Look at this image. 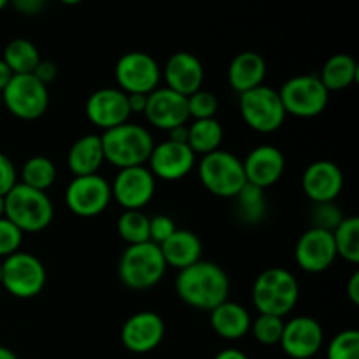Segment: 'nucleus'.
I'll list each match as a JSON object with an SVG mask.
<instances>
[{"instance_id":"obj_34","label":"nucleus","mask_w":359,"mask_h":359,"mask_svg":"<svg viewBox=\"0 0 359 359\" xmlns=\"http://www.w3.org/2000/svg\"><path fill=\"white\" fill-rule=\"evenodd\" d=\"M284 330V319L276 318V316L269 314H259L258 318L252 319L251 330L252 337L256 339V342H259L262 346H276L280 342V337H283Z\"/></svg>"},{"instance_id":"obj_20","label":"nucleus","mask_w":359,"mask_h":359,"mask_svg":"<svg viewBox=\"0 0 359 359\" xmlns=\"http://www.w3.org/2000/svg\"><path fill=\"white\" fill-rule=\"evenodd\" d=\"M302 188L312 203L335 202L344 189V174L333 161L318 160L305 168Z\"/></svg>"},{"instance_id":"obj_17","label":"nucleus","mask_w":359,"mask_h":359,"mask_svg":"<svg viewBox=\"0 0 359 359\" xmlns=\"http://www.w3.org/2000/svg\"><path fill=\"white\" fill-rule=\"evenodd\" d=\"M165 339V321L160 314L140 311L130 316L121 326V342L130 353L147 354Z\"/></svg>"},{"instance_id":"obj_12","label":"nucleus","mask_w":359,"mask_h":359,"mask_svg":"<svg viewBox=\"0 0 359 359\" xmlns=\"http://www.w3.org/2000/svg\"><path fill=\"white\" fill-rule=\"evenodd\" d=\"M112 202L111 182L100 174L74 177L65 189V203L77 217H97Z\"/></svg>"},{"instance_id":"obj_4","label":"nucleus","mask_w":359,"mask_h":359,"mask_svg":"<svg viewBox=\"0 0 359 359\" xmlns=\"http://www.w3.org/2000/svg\"><path fill=\"white\" fill-rule=\"evenodd\" d=\"M4 217L16 224L23 233H39L53 223L55 205L46 191L18 182L6 195Z\"/></svg>"},{"instance_id":"obj_29","label":"nucleus","mask_w":359,"mask_h":359,"mask_svg":"<svg viewBox=\"0 0 359 359\" xmlns=\"http://www.w3.org/2000/svg\"><path fill=\"white\" fill-rule=\"evenodd\" d=\"M2 60L14 76H20V74H34L42 58L34 42L28 39H13L4 49Z\"/></svg>"},{"instance_id":"obj_42","label":"nucleus","mask_w":359,"mask_h":359,"mask_svg":"<svg viewBox=\"0 0 359 359\" xmlns=\"http://www.w3.org/2000/svg\"><path fill=\"white\" fill-rule=\"evenodd\" d=\"M11 6L25 16H34L39 14L46 6V0H9Z\"/></svg>"},{"instance_id":"obj_5","label":"nucleus","mask_w":359,"mask_h":359,"mask_svg":"<svg viewBox=\"0 0 359 359\" xmlns=\"http://www.w3.org/2000/svg\"><path fill=\"white\" fill-rule=\"evenodd\" d=\"M167 269L160 245L153 242H142V244L128 245L123 251L119 258L118 276L128 290L146 291L163 279Z\"/></svg>"},{"instance_id":"obj_2","label":"nucleus","mask_w":359,"mask_h":359,"mask_svg":"<svg viewBox=\"0 0 359 359\" xmlns=\"http://www.w3.org/2000/svg\"><path fill=\"white\" fill-rule=\"evenodd\" d=\"M104 158L116 168H128L147 165L154 147V139L149 130L135 123H123L100 135Z\"/></svg>"},{"instance_id":"obj_51","label":"nucleus","mask_w":359,"mask_h":359,"mask_svg":"<svg viewBox=\"0 0 359 359\" xmlns=\"http://www.w3.org/2000/svg\"><path fill=\"white\" fill-rule=\"evenodd\" d=\"M6 6H9V0H0V11L6 9Z\"/></svg>"},{"instance_id":"obj_46","label":"nucleus","mask_w":359,"mask_h":359,"mask_svg":"<svg viewBox=\"0 0 359 359\" xmlns=\"http://www.w3.org/2000/svg\"><path fill=\"white\" fill-rule=\"evenodd\" d=\"M13 76H14V74L11 72V69L6 65V62L0 58V93H2L4 88L9 84V81L13 79Z\"/></svg>"},{"instance_id":"obj_15","label":"nucleus","mask_w":359,"mask_h":359,"mask_svg":"<svg viewBox=\"0 0 359 359\" xmlns=\"http://www.w3.org/2000/svg\"><path fill=\"white\" fill-rule=\"evenodd\" d=\"M337 249L332 231L309 228L300 235L294 245V262L304 272L321 273L332 269L337 262Z\"/></svg>"},{"instance_id":"obj_26","label":"nucleus","mask_w":359,"mask_h":359,"mask_svg":"<svg viewBox=\"0 0 359 359\" xmlns=\"http://www.w3.org/2000/svg\"><path fill=\"white\" fill-rule=\"evenodd\" d=\"M160 251L167 266L175 270H184L202 259V242L193 231L177 228L160 245Z\"/></svg>"},{"instance_id":"obj_49","label":"nucleus","mask_w":359,"mask_h":359,"mask_svg":"<svg viewBox=\"0 0 359 359\" xmlns=\"http://www.w3.org/2000/svg\"><path fill=\"white\" fill-rule=\"evenodd\" d=\"M6 214V196L0 195V217H4Z\"/></svg>"},{"instance_id":"obj_9","label":"nucleus","mask_w":359,"mask_h":359,"mask_svg":"<svg viewBox=\"0 0 359 359\" xmlns=\"http://www.w3.org/2000/svg\"><path fill=\"white\" fill-rule=\"evenodd\" d=\"M279 97L286 114L309 119L323 114L328 107L330 91L314 74H302L287 79L280 86Z\"/></svg>"},{"instance_id":"obj_33","label":"nucleus","mask_w":359,"mask_h":359,"mask_svg":"<svg viewBox=\"0 0 359 359\" xmlns=\"http://www.w3.org/2000/svg\"><path fill=\"white\" fill-rule=\"evenodd\" d=\"M116 228L119 237L128 245L149 242V217L142 210H123Z\"/></svg>"},{"instance_id":"obj_41","label":"nucleus","mask_w":359,"mask_h":359,"mask_svg":"<svg viewBox=\"0 0 359 359\" xmlns=\"http://www.w3.org/2000/svg\"><path fill=\"white\" fill-rule=\"evenodd\" d=\"M34 76L37 77L42 84L49 86V84L56 79V76H58V69H56L55 63L49 62V60H41L37 69L34 70Z\"/></svg>"},{"instance_id":"obj_44","label":"nucleus","mask_w":359,"mask_h":359,"mask_svg":"<svg viewBox=\"0 0 359 359\" xmlns=\"http://www.w3.org/2000/svg\"><path fill=\"white\" fill-rule=\"evenodd\" d=\"M347 297L351 304L359 305V272H354L347 283Z\"/></svg>"},{"instance_id":"obj_1","label":"nucleus","mask_w":359,"mask_h":359,"mask_svg":"<svg viewBox=\"0 0 359 359\" xmlns=\"http://www.w3.org/2000/svg\"><path fill=\"white\" fill-rule=\"evenodd\" d=\"M175 293L188 307L210 312L228 300L230 277L217 263L200 259L195 265L179 270Z\"/></svg>"},{"instance_id":"obj_7","label":"nucleus","mask_w":359,"mask_h":359,"mask_svg":"<svg viewBox=\"0 0 359 359\" xmlns=\"http://www.w3.org/2000/svg\"><path fill=\"white\" fill-rule=\"evenodd\" d=\"M238 111L249 128L265 135L277 132L287 116L279 91L266 84L238 95Z\"/></svg>"},{"instance_id":"obj_32","label":"nucleus","mask_w":359,"mask_h":359,"mask_svg":"<svg viewBox=\"0 0 359 359\" xmlns=\"http://www.w3.org/2000/svg\"><path fill=\"white\" fill-rule=\"evenodd\" d=\"M233 200H237V214L244 223L258 224L265 219L266 216V200L265 189L256 188L252 184H245L238 191V195Z\"/></svg>"},{"instance_id":"obj_27","label":"nucleus","mask_w":359,"mask_h":359,"mask_svg":"<svg viewBox=\"0 0 359 359\" xmlns=\"http://www.w3.org/2000/svg\"><path fill=\"white\" fill-rule=\"evenodd\" d=\"M318 77L330 93L347 90L356 83L359 77L358 62L351 55H344V53L333 55L332 58L326 60Z\"/></svg>"},{"instance_id":"obj_45","label":"nucleus","mask_w":359,"mask_h":359,"mask_svg":"<svg viewBox=\"0 0 359 359\" xmlns=\"http://www.w3.org/2000/svg\"><path fill=\"white\" fill-rule=\"evenodd\" d=\"M168 139L175 140V142H188V125L177 126L168 132Z\"/></svg>"},{"instance_id":"obj_19","label":"nucleus","mask_w":359,"mask_h":359,"mask_svg":"<svg viewBox=\"0 0 359 359\" xmlns=\"http://www.w3.org/2000/svg\"><path fill=\"white\" fill-rule=\"evenodd\" d=\"M88 121L97 128L111 130L123 125L132 116L128 107V97L119 88H100L88 97L84 105Z\"/></svg>"},{"instance_id":"obj_23","label":"nucleus","mask_w":359,"mask_h":359,"mask_svg":"<svg viewBox=\"0 0 359 359\" xmlns=\"http://www.w3.org/2000/svg\"><path fill=\"white\" fill-rule=\"evenodd\" d=\"M266 77V62L259 53L242 51L228 67V83L238 95L262 86Z\"/></svg>"},{"instance_id":"obj_10","label":"nucleus","mask_w":359,"mask_h":359,"mask_svg":"<svg viewBox=\"0 0 359 359\" xmlns=\"http://www.w3.org/2000/svg\"><path fill=\"white\" fill-rule=\"evenodd\" d=\"M2 104L14 118L21 121H35L46 114L49 107V90L34 74L13 76L0 93Z\"/></svg>"},{"instance_id":"obj_39","label":"nucleus","mask_w":359,"mask_h":359,"mask_svg":"<svg viewBox=\"0 0 359 359\" xmlns=\"http://www.w3.org/2000/svg\"><path fill=\"white\" fill-rule=\"evenodd\" d=\"M177 230L175 221L167 214H158L149 217V242L161 245L174 231Z\"/></svg>"},{"instance_id":"obj_21","label":"nucleus","mask_w":359,"mask_h":359,"mask_svg":"<svg viewBox=\"0 0 359 359\" xmlns=\"http://www.w3.org/2000/svg\"><path fill=\"white\" fill-rule=\"evenodd\" d=\"M242 165H244L245 181L256 188L266 189L283 177L286 158L279 147L272 144H262L245 156Z\"/></svg>"},{"instance_id":"obj_47","label":"nucleus","mask_w":359,"mask_h":359,"mask_svg":"<svg viewBox=\"0 0 359 359\" xmlns=\"http://www.w3.org/2000/svg\"><path fill=\"white\" fill-rule=\"evenodd\" d=\"M214 359H249L248 354L238 349H223L214 356Z\"/></svg>"},{"instance_id":"obj_22","label":"nucleus","mask_w":359,"mask_h":359,"mask_svg":"<svg viewBox=\"0 0 359 359\" xmlns=\"http://www.w3.org/2000/svg\"><path fill=\"white\" fill-rule=\"evenodd\" d=\"M167 88L188 98L195 91L202 90L205 79V69L195 55L188 51L174 53L161 70Z\"/></svg>"},{"instance_id":"obj_24","label":"nucleus","mask_w":359,"mask_h":359,"mask_svg":"<svg viewBox=\"0 0 359 359\" xmlns=\"http://www.w3.org/2000/svg\"><path fill=\"white\" fill-rule=\"evenodd\" d=\"M251 323L249 311L237 302L226 300L210 311V326L224 340L244 339L251 330Z\"/></svg>"},{"instance_id":"obj_6","label":"nucleus","mask_w":359,"mask_h":359,"mask_svg":"<svg viewBox=\"0 0 359 359\" xmlns=\"http://www.w3.org/2000/svg\"><path fill=\"white\" fill-rule=\"evenodd\" d=\"M196 172L203 188L219 198H235L248 184L242 160L230 151L217 149L202 156Z\"/></svg>"},{"instance_id":"obj_38","label":"nucleus","mask_w":359,"mask_h":359,"mask_svg":"<svg viewBox=\"0 0 359 359\" xmlns=\"http://www.w3.org/2000/svg\"><path fill=\"white\" fill-rule=\"evenodd\" d=\"M23 231L11 223L7 217H0V258L14 255L23 244Z\"/></svg>"},{"instance_id":"obj_37","label":"nucleus","mask_w":359,"mask_h":359,"mask_svg":"<svg viewBox=\"0 0 359 359\" xmlns=\"http://www.w3.org/2000/svg\"><path fill=\"white\" fill-rule=\"evenodd\" d=\"M344 214L340 207L335 202H325V203H314V209L311 210V221L314 228H321V230L333 231L344 219Z\"/></svg>"},{"instance_id":"obj_16","label":"nucleus","mask_w":359,"mask_h":359,"mask_svg":"<svg viewBox=\"0 0 359 359\" xmlns=\"http://www.w3.org/2000/svg\"><path fill=\"white\" fill-rule=\"evenodd\" d=\"M325 332L318 319L311 316H297L284 321L280 349L293 359H311L321 351Z\"/></svg>"},{"instance_id":"obj_43","label":"nucleus","mask_w":359,"mask_h":359,"mask_svg":"<svg viewBox=\"0 0 359 359\" xmlns=\"http://www.w3.org/2000/svg\"><path fill=\"white\" fill-rule=\"evenodd\" d=\"M128 97V107L132 114H144L146 111V105H147V95H126Z\"/></svg>"},{"instance_id":"obj_11","label":"nucleus","mask_w":359,"mask_h":359,"mask_svg":"<svg viewBox=\"0 0 359 359\" xmlns=\"http://www.w3.org/2000/svg\"><path fill=\"white\" fill-rule=\"evenodd\" d=\"M114 79L126 95H149L160 88L161 69L149 53L130 51L116 62Z\"/></svg>"},{"instance_id":"obj_35","label":"nucleus","mask_w":359,"mask_h":359,"mask_svg":"<svg viewBox=\"0 0 359 359\" xmlns=\"http://www.w3.org/2000/svg\"><path fill=\"white\" fill-rule=\"evenodd\" d=\"M328 359H359V332L354 328L337 333L326 349Z\"/></svg>"},{"instance_id":"obj_13","label":"nucleus","mask_w":359,"mask_h":359,"mask_svg":"<svg viewBox=\"0 0 359 359\" xmlns=\"http://www.w3.org/2000/svg\"><path fill=\"white\" fill-rule=\"evenodd\" d=\"M111 193L125 210H142L156 193V177L147 165L121 168L111 182Z\"/></svg>"},{"instance_id":"obj_14","label":"nucleus","mask_w":359,"mask_h":359,"mask_svg":"<svg viewBox=\"0 0 359 359\" xmlns=\"http://www.w3.org/2000/svg\"><path fill=\"white\" fill-rule=\"evenodd\" d=\"M196 167V154L189 149L186 142L175 140H163L161 144H154L153 153L147 160V168L151 174L161 181H181L186 175L191 174Z\"/></svg>"},{"instance_id":"obj_48","label":"nucleus","mask_w":359,"mask_h":359,"mask_svg":"<svg viewBox=\"0 0 359 359\" xmlns=\"http://www.w3.org/2000/svg\"><path fill=\"white\" fill-rule=\"evenodd\" d=\"M0 359H20V358H18L16 354L9 349V347L0 346Z\"/></svg>"},{"instance_id":"obj_36","label":"nucleus","mask_w":359,"mask_h":359,"mask_svg":"<svg viewBox=\"0 0 359 359\" xmlns=\"http://www.w3.org/2000/svg\"><path fill=\"white\" fill-rule=\"evenodd\" d=\"M219 102L212 91L198 90L188 97V114L189 119H210L216 118Z\"/></svg>"},{"instance_id":"obj_50","label":"nucleus","mask_w":359,"mask_h":359,"mask_svg":"<svg viewBox=\"0 0 359 359\" xmlns=\"http://www.w3.org/2000/svg\"><path fill=\"white\" fill-rule=\"evenodd\" d=\"M62 4H67V6H76V4H81L83 0H60Z\"/></svg>"},{"instance_id":"obj_28","label":"nucleus","mask_w":359,"mask_h":359,"mask_svg":"<svg viewBox=\"0 0 359 359\" xmlns=\"http://www.w3.org/2000/svg\"><path fill=\"white\" fill-rule=\"evenodd\" d=\"M223 125L216 118L210 119H195L188 125V146L195 154L214 153L221 147L223 142Z\"/></svg>"},{"instance_id":"obj_53","label":"nucleus","mask_w":359,"mask_h":359,"mask_svg":"<svg viewBox=\"0 0 359 359\" xmlns=\"http://www.w3.org/2000/svg\"><path fill=\"white\" fill-rule=\"evenodd\" d=\"M0 105H2V97H0Z\"/></svg>"},{"instance_id":"obj_3","label":"nucleus","mask_w":359,"mask_h":359,"mask_svg":"<svg viewBox=\"0 0 359 359\" xmlns=\"http://www.w3.org/2000/svg\"><path fill=\"white\" fill-rule=\"evenodd\" d=\"M252 305L259 314L286 318L297 307L300 298L298 280L290 270L283 266L266 269L256 277L252 284Z\"/></svg>"},{"instance_id":"obj_40","label":"nucleus","mask_w":359,"mask_h":359,"mask_svg":"<svg viewBox=\"0 0 359 359\" xmlns=\"http://www.w3.org/2000/svg\"><path fill=\"white\" fill-rule=\"evenodd\" d=\"M18 184V172L13 160L0 153V195L6 196Z\"/></svg>"},{"instance_id":"obj_52","label":"nucleus","mask_w":359,"mask_h":359,"mask_svg":"<svg viewBox=\"0 0 359 359\" xmlns=\"http://www.w3.org/2000/svg\"><path fill=\"white\" fill-rule=\"evenodd\" d=\"M0 284H2V262H0Z\"/></svg>"},{"instance_id":"obj_18","label":"nucleus","mask_w":359,"mask_h":359,"mask_svg":"<svg viewBox=\"0 0 359 359\" xmlns=\"http://www.w3.org/2000/svg\"><path fill=\"white\" fill-rule=\"evenodd\" d=\"M147 123L158 130L170 132L172 128L188 125V98L175 93L170 88H156L147 95V105L144 111Z\"/></svg>"},{"instance_id":"obj_31","label":"nucleus","mask_w":359,"mask_h":359,"mask_svg":"<svg viewBox=\"0 0 359 359\" xmlns=\"http://www.w3.org/2000/svg\"><path fill=\"white\" fill-rule=\"evenodd\" d=\"M335 242L337 256L347 263H359V217L347 216L342 223L332 231Z\"/></svg>"},{"instance_id":"obj_30","label":"nucleus","mask_w":359,"mask_h":359,"mask_svg":"<svg viewBox=\"0 0 359 359\" xmlns=\"http://www.w3.org/2000/svg\"><path fill=\"white\" fill-rule=\"evenodd\" d=\"M56 165L51 158L42 156H32L25 161L21 167V184L30 186V188L39 189V191H48L56 181Z\"/></svg>"},{"instance_id":"obj_25","label":"nucleus","mask_w":359,"mask_h":359,"mask_svg":"<svg viewBox=\"0 0 359 359\" xmlns=\"http://www.w3.org/2000/svg\"><path fill=\"white\" fill-rule=\"evenodd\" d=\"M104 163L105 158L102 139L100 135H95V133L79 137L70 146L69 154H67V165H69V170L72 172L74 177L98 174Z\"/></svg>"},{"instance_id":"obj_8","label":"nucleus","mask_w":359,"mask_h":359,"mask_svg":"<svg viewBox=\"0 0 359 359\" xmlns=\"http://www.w3.org/2000/svg\"><path fill=\"white\" fill-rule=\"evenodd\" d=\"M46 266L41 259L30 252L18 251L7 256L2 262L4 290L14 298L30 300L39 297L46 286Z\"/></svg>"}]
</instances>
